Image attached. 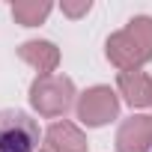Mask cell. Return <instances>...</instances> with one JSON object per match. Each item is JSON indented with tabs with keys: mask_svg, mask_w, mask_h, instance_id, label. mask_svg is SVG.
<instances>
[{
	"mask_svg": "<svg viewBox=\"0 0 152 152\" xmlns=\"http://www.w3.org/2000/svg\"><path fill=\"white\" fill-rule=\"evenodd\" d=\"M36 149H39V122L18 107H3L0 110V152H36Z\"/></svg>",
	"mask_w": 152,
	"mask_h": 152,
	"instance_id": "cell-1",
	"label": "cell"
}]
</instances>
